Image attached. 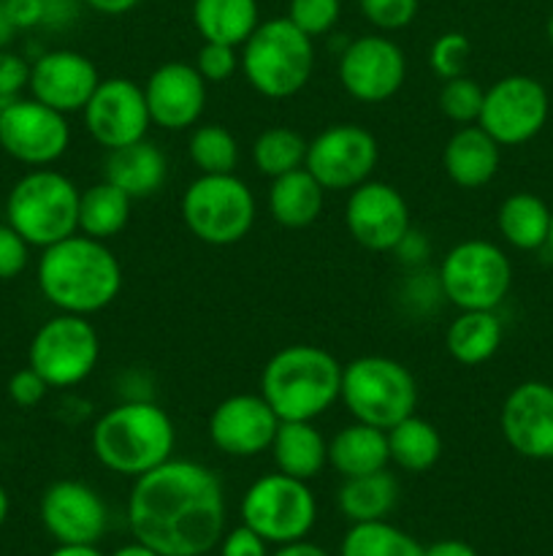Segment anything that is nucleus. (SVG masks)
Here are the masks:
<instances>
[{
	"instance_id": "nucleus-4",
	"label": "nucleus",
	"mask_w": 553,
	"mask_h": 556,
	"mask_svg": "<svg viewBox=\"0 0 553 556\" xmlns=\"http://www.w3.org/2000/svg\"><path fill=\"white\" fill-rule=\"evenodd\" d=\"M342 364L318 345H285L260 372V396L280 421H318L339 402Z\"/></svg>"
},
{
	"instance_id": "nucleus-46",
	"label": "nucleus",
	"mask_w": 553,
	"mask_h": 556,
	"mask_svg": "<svg viewBox=\"0 0 553 556\" xmlns=\"http://www.w3.org/2000/svg\"><path fill=\"white\" fill-rule=\"evenodd\" d=\"M3 3L16 30H33V27L43 25V16H47L43 0H3Z\"/></svg>"
},
{
	"instance_id": "nucleus-17",
	"label": "nucleus",
	"mask_w": 553,
	"mask_h": 556,
	"mask_svg": "<svg viewBox=\"0 0 553 556\" xmlns=\"http://www.w3.org/2000/svg\"><path fill=\"white\" fill-rule=\"evenodd\" d=\"M407 79V58L390 38L361 36L345 47L339 58V81L350 98L361 103H385Z\"/></svg>"
},
{
	"instance_id": "nucleus-29",
	"label": "nucleus",
	"mask_w": 553,
	"mask_h": 556,
	"mask_svg": "<svg viewBox=\"0 0 553 556\" xmlns=\"http://www.w3.org/2000/svg\"><path fill=\"white\" fill-rule=\"evenodd\" d=\"M193 25L204 41L242 47L260 25L258 0H193Z\"/></svg>"
},
{
	"instance_id": "nucleus-39",
	"label": "nucleus",
	"mask_w": 553,
	"mask_h": 556,
	"mask_svg": "<svg viewBox=\"0 0 553 556\" xmlns=\"http://www.w3.org/2000/svg\"><path fill=\"white\" fill-rule=\"evenodd\" d=\"M339 14L342 0H291L285 16L309 38H318L339 22Z\"/></svg>"
},
{
	"instance_id": "nucleus-7",
	"label": "nucleus",
	"mask_w": 553,
	"mask_h": 556,
	"mask_svg": "<svg viewBox=\"0 0 553 556\" xmlns=\"http://www.w3.org/2000/svg\"><path fill=\"white\" fill-rule=\"evenodd\" d=\"M342 405L356 421L390 429L417 407V386L410 369L390 356H358L342 367Z\"/></svg>"
},
{
	"instance_id": "nucleus-33",
	"label": "nucleus",
	"mask_w": 553,
	"mask_h": 556,
	"mask_svg": "<svg viewBox=\"0 0 553 556\" xmlns=\"http://www.w3.org/2000/svg\"><path fill=\"white\" fill-rule=\"evenodd\" d=\"M130 204L133 199L114 188L112 182H95L81 190L79 199V233L108 242L125 231L130 220Z\"/></svg>"
},
{
	"instance_id": "nucleus-52",
	"label": "nucleus",
	"mask_w": 553,
	"mask_h": 556,
	"mask_svg": "<svg viewBox=\"0 0 553 556\" xmlns=\"http://www.w3.org/2000/svg\"><path fill=\"white\" fill-rule=\"evenodd\" d=\"M16 27H14V22H11V16H9V11H5V3L3 0H0V49H9V43L14 41V36H16Z\"/></svg>"
},
{
	"instance_id": "nucleus-44",
	"label": "nucleus",
	"mask_w": 553,
	"mask_h": 556,
	"mask_svg": "<svg viewBox=\"0 0 553 556\" xmlns=\"http://www.w3.org/2000/svg\"><path fill=\"white\" fill-rule=\"evenodd\" d=\"M49 394V386L33 367L20 369L9 378V396L16 407H36L41 405L43 396Z\"/></svg>"
},
{
	"instance_id": "nucleus-8",
	"label": "nucleus",
	"mask_w": 553,
	"mask_h": 556,
	"mask_svg": "<svg viewBox=\"0 0 553 556\" xmlns=\"http://www.w3.org/2000/svg\"><path fill=\"white\" fill-rule=\"evenodd\" d=\"M179 212L198 242L231 248L255 226V195L236 174H201L184 188Z\"/></svg>"
},
{
	"instance_id": "nucleus-21",
	"label": "nucleus",
	"mask_w": 553,
	"mask_h": 556,
	"mask_svg": "<svg viewBox=\"0 0 553 556\" xmlns=\"http://www.w3.org/2000/svg\"><path fill=\"white\" fill-rule=\"evenodd\" d=\"M502 434L510 448L526 459H553V386L526 380L502 405Z\"/></svg>"
},
{
	"instance_id": "nucleus-35",
	"label": "nucleus",
	"mask_w": 553,
	"mask_h": 556,
	"mask_svg": "<svg viewBox=\"0 0 553 556\" xmlns=\"http://www.w3.org/2000/svg\"><path fill=\"white\" fill-rule=\"evenodd\" d=\"M307 144L309 141L298 130L287 128V125H274L255 139L253 163L263 177L276 179L304 166Z\"/></svg>"
},
{
	"instance_id": "nucleus-36",
	"label": "nucleus",
	"mask_w": 553,
	"mask_h": 556,
	"mask_svg": "<svg viewBox=\"0 0 553 556\" xmlns=\"http://www.w3.org/2000/svg\"><path fill=\"white\" fill-rule=\"evenodd\" d=\"M188 155L201 174H233L239 163V141L226 125H198L190 134Z\"/></svg>"
},
{
	"instance_id": "nucleus-27",
	"label": "nucleus",
	"mask_w": 553,
	"mask_h": 556,
	"mask_svg": "<svg viewBox=\"0 0 553 556\" xmlns=\"http://www.w3.org/2000/svg\"><path fill=\"white\" fill-rule=\"evenodd\" d=\"M502 320L497 309H459L445 331V348L450 358L464 367H480L488 358L497 356L502 345Z\"/></svg>"
},
{
	"instance_id": "nucleus-55",
	"label": "nucleus",
	"mask_w": 553,
	"mask_h": 556,
	"mask_svg": "<svg viewBox=\"0 0 553 556\" xmlns=\"http://www.w3.org/2000/svg\"><path fill=\"white\" fill-rule=\"evenodd\" d=\"M9 508H11L9 492H5L3 483H0V527H3L5 519H9Z\"/></svg>"
},
{
	"instance_id": "nucleus-14",
	"label": "nucleus",
	"mask_w": 553,
	"mask_h": 556,
	"mask_svg": "<svg viewBox=\"0 0 553 556\" xmlns=\"http://www.w3.org/2000/svg\"><path fill=\"white\" fill-rule=\"evenodd\" d=\"M548 123V92L537 79L524 74L493 81L483 98L477 125L499 147H518L535 139Z\"/></svg>"
},
{
	"instance_id": "nucleus-47",
	"label": "nucleus",
	"mask_w": 553,
	"mask_h": 556,
	"mask_svg": "<svg viewBox=\"0 0 553 556\" xmlns=\"http://www.w3.org/2000/svg\"><path fill=\"white\" fill-rule=\"evenodd\" d=\"M43 5H47V16H43L47 27H65L74 22L76 0H43Z\"/></svg>"
},
{
	"instance_id": "nucleus-41",
	"label": "nucleus",
	"mask_w": 553,
	"mask_h": 556,
	"mask_svg": "<svg viewBox=\"0 0 553 556\" xmlns=\"http://www.w3.org/2000/svg\"><path fill=\"white\" fill-rule=\"evenodd\" d=\"M239 65L242 63H239L236 47H228V43L204 41V47L198 49V58H195V68L204 76L206 85H222L236 74Z\"/></svg>"
},
{
	"instance_id": "nucleus-19",
	"label": "nucleus",
	"mask_w": 553,
	"mask_h": 556,
	"mask_svg": "<svg viewBox=\"0 0 553 556\" xmlns=\"http://www.w3.org/2000/svg\"><path fill=\"white\" fill-rule=\"evenodd\" d=\"M280 418L260 394L226 396L209 416V440L220 454L249 459L271 448Z\"/></svg>"
},
{
	"instance_id": "nucleus-25",
	"label": "nucleus",
	"mask_w": 553,
	"mask_h": 556,
	"mask_svg": "<svg viewBox=\"0 0 553 556\" xmlns=\"http://www.w3.org/2000/svg\"><path fill=\"white\" fill-rule=\"evenodd\" d=\"M269 451L276 470L307 483L329 465V440L314 421H280Z\"/></svg>"
},
{
	"instance_id": "nucleus-2",
	"label": "nucleus",
	"mask_w": 553,
	"mask_h": 556,
	"mask_svg": "<svg viewBox=\"0 0 553 556\" xmlns=\"http://www.w3.org/2000/svg\"><path fill=\"white\" fill-rule=\"evenodd\" d=\"M38 291L57 313H101L123 291V266L101 239L74 233L41 250L38 258Z\"/></svg>"
},
{
	"instance_id": "nucleus-3",
	"label": "nucleus",
	"mask_w": 553,
	"mask_h": 556,
	"mask_svg": "<svg viewBox=\"0 0 553 556\" xmlns=\"http://www.w3.org/2000/svg\"><path fill=\"white\" fill-rule=\"evenodd\" d=\"M92 456L114 476L139 478L173 456L177 429L152 400H125L92 424Z\"/></svg>"
},
{
	"instance_id": "nucleus-1",
	"label": "nucleus",
	"mask_w": 553,
	"mask_h": 556,
	"mask_svg": "<svg viewBox=\"0 0 553 556\" xmlns=\"http://www.w3.org/2000/svg\"><path fill=\"white\" fill-rule=\"evenodd\" d=\"M136 541L163 556H206L226 535V492L201 462L168 459L136 478L128 497Z\"/></svg>"
},
{
	"instance_id": "nucleus-28",
	"label": "nucleus",
	"mask_w": 553,
	"mask_h": 556,
	"mask_svg": "<svg viewBox=\"0 0 553 556\" xmlns=\"http://www.w3.org/2000/svg\"><path fill=\"white\" fill-rule=\"evenodd\" d=\"M325 204V190L307 168H296L291 174L271 179L269 185V212L282 228H307L320 217Z\"/></svg>"
},
{
	"instance_id": "nucleus-24",
	"label": "nucleus",
	"mask_w": 553,
	"mask_h": 556,
	"mask_svg": "<svg viewBox=\"0 0 553 556\" xmlns=\"http://www.w3.org/2000/svg\"><path fill=\"white\" fill-rule=\"evenodd\" d=\"M499 150L502 147L480 128L461 125L442 150V168L453 185L464 190H477L491 182L499 172Z\"/></svg>"
},
{
	"instance_id": "nucleus-15",
	"label": "nucleus",
	"mask_w": 553,
	"mask_h": 556,
	"mask_svg": "<svg viewBox=\"0 0 553 556\" xmlns=\"http://www.w3.org/2000/svg\"><path fill=\"white\" fill-rule=\"evenodd\" d=\"M81 114H85L87 134L103 150H119V147L146 139V130L152 125L144 87L125 76L101 79Z\"/></svg>"
},
{
	"instance_id": "nucleus-40",
	"label": "nucleus",
	"mask_w": 553,
	"mask_h": 556,
	"mask_svg": "<svg viewBox=\"0 0 553 556\" xmlns=\"http://www.w3.org/2000/svg\"><path fill=\"white\" fill-rule=\"evenodd\" d=\"M417 0H358V9L366 16L369 25L385 33L404 30L417 16Z\"/></svg>"
},
{
	"instance_id": "nucleus-13",
	"label": "nucleus",
	"mask_w": 553,
	"mask_h": 556,
	"mask_svg": "<svg viewBox=\"0 0 553 556\" xmlns=\"http://www.w3.org/2000/svg\"><path fill=\"white\" fill-rule=\"evenodd\" d=\"M68 114L36 101L16 98L0 109V150L30 168H47L68 152Z\"/></svg>"
},
{
	"instance_id": "nucleus-22",
	"label": "nucleus",
	"mask_w": 553,
	"mask_h": 556,
	"mask_svg": "<svg viewBox=\"0 0 553 556\" xmlns=\"http://www.w3.org/2000/svg\"><path fill=\"white\" fill-rule=\"evenodd\" d=\"M101 85L95 63L74 49H52L43 52L30 65V98L57 109L63 114L81 112Z\"/></svg>"
},
{
	"instance_id": "nucleus-12",
	"label": "nucleus",
	"mask_w": 553,
	"mask_h": 556,
	"mask_svg": "<svg viewBox=\"0 0 553 556\" xmlns=\"http://www.w3.org/2000/svg\"><path fill=\"white\" fill-rule=\"evenodd\" d=\"M380 144L363 125L336 123L307 144L304 168L323 185L325 193H342L372 179Z\"/></svg>"
},
{
	"instance_id": "nucleus-37",
	"label": "nucleus",
	"mask_w": 553,
	"mask_h": 556,
	"mask_svg": "<svg viewBox=\"0 0 553 556\" xmlns=\"http://www.w3.org/2000/svg\"><path fill=\"white\" fill-rule=\"evenodd\" d=\"M483 98H486V90L477 85L470 76H455V79L442 81V90H439V112L455 125H475L477 117H480Z\"/></svg>"
},
{
	"instance_id": "nucleus-30",
	"label": "nucleus",
	"mask_w": 553,
	"mask_h": 556,
	"mask_svg": "<svg viewBox=\"0 0 553 556\" xmlns=\"http://www.w3.org/2000/svg\"><path fill=\"white\" fill-rule=\"evenodd\" d=\"M399 500V483L388 470L369 472L358 478H342V486L336 492V505L342 516L352 525L363 521H385Z\"/></svg>"
},
{
	"instance_id": "nucleus-6",
	"label": "nucleus",
	"mask_w": 553,
	"mask_h": 556,
	"mask_svg": "<svg viewBox=\"0 0 553 556\" xmlns=\"http://www.w3.org/2000/svg\"><path fill=\"white\" fill-rule=\"evenodd\" d=\"M81 190L54 168H33L14 182L5 199V223L30 248H49L79 233Z\"/></svg>"
},
{
	"instance_id": "nucleus-10",
	"label": "nucleus",
	"mask_w": 553,
	"mask_h": 556,
	"mask_svg": "<svg viewBox=\"0 0 553 556\" xmlns=\"http://www.w3.org/2000/svg\"><path fill=\"white\" fill-rule=\"evenodd\" d=\"M437 280L455 309H497L513 286V264L493 242L466 239L445 255Z\"/></svg>"
},
{
	"instance_id": "nucleus-42",
	"label": "nucleus",
	"mask_w": 553,
	"mask_h": 556,
	"mask_svg": "<svg viewBox=\"0 0 553 556\" xmlns=\"http://www.w3.org/2000/svg\"><path fill=\"white\" fill-rule=\"evenodd\" d=\"M27 85H30V63L16 52L0 49V109L22 98Z\"/></svg>"
},
{
	"instance_id": "nucleus-48",
	"label": "nucleus",
	"mask_w": 553,
	"mask_h": 556,
	"mask_svg": "<svg viewBox=\"0 0 553 556\" xmlns=\"http://www.w3.org/2000/svg\"><path fill=\"white\" fill-rule=\"evenodd\" d=\"M396 253H399V258L404 261V264H421L423 255H428V244L421 233L410 228L407 237L399 242V248H396Z\"/></svg>"
},
{
	"instance_id": "nucleus-56",
	"label": "nucleus",
	"mask_w": 553,
	"mask_h": 556,
	"mask_svg": "<svg viewBox=\"0 0 553 556\" xmlns=\"http://www.w3.org/2000/svg\"><path fill=\"white\" fill-rule=\"evenodd\" d=\"M548 248H551V253H553V210H551V228H548Z\"/></svg>"
},
{
	"instance_id": "nucleus-34",
	"label": "nucleus",
	"mask_w": 553,
	"mask_h": 556,
	"mask_svg": "<svg viewBox=\"0 0 553 556\" xmlns=\"http://www.w3.org/2000/svg\"><path fill=\"white\" fill-rule=\"evenodd\" d=\"M339 556H423V546L388 521H363L342 538Z\"/></svg>"
},
{
	"instance_id": "nucleus-54",
	"label": "nucleus",
	"mask_w": 553,
	"mask_h": 556,
	"mask_svg": "<svg viewBox=\"0 0 553 556\" xmlns=\"http://www.w3.org/2000/svg\"><path fill=\"white\" fill-rule=\"evenodd\" d=\"M49 556H106L98 546H57Z\"/></svg>"
},
{
	"instance_id": "nucleus-38",
	"label": "nucleus",
	"mask_w": 553,
	"mask_h": 556,
	"mask_svg": "<svg viewBox=\"0 0 553 556\" xmlns=\"http://www.w3.org/2000/svg\"><path fill=\"white\" fill-rule=\"evenodd\" d=\"M472 58V43L464 33H442L437 41L428 49V65H432L434 74L442 81L455 79V76L466 74V65Z\"/></svg>"
},
{
	"instance_id": "nucleus-23",
	"label": "nucleus",
	"mask_w": 553,
	"mask_h": 556,
	"mask_svg": "<svg viewBox=\"0 0 553 556\" xmlns=\"http://www.w3.org/2000/svg\"><path fill=\"white\" fill-rule=\"evenodd\" d=\"M168 161L160 147L150 139L133 141L119 150H108L103 179L123 190L128 199H150L166 185Z\"/></svg>"
},
{
	"instance_id": "nucleus-45",
	"label": "nucleus",
	"mask_w": 553,
	"mask_h": 556,
	"mask_svg": "<svg viewBox=\"0 0 553 556\" xmlns=\"http://www.w3.org/2000/svg\"><path fill=\"white\" fill-rule=\"evenodd\" d=\"M269 543L249 530L247 525H239L236 530L226 532L220 538V556H269Z\"/></svg>"
},
{
	"instance_id": "nucleus-18",
	"label": "nucleus",
	"mask_w": 553,
	"mask_h": 556,
	"mask_svg": "<svg viewBox=\"0 0 553 556\" xmlns=\"http://www.w3.org/2000/svg\"><path fill=\"white\" fill-rule=\"evenodd\" d=\"M38 514L57 546H98L108 530L106 503L85 481H54L43 492Z\"/></svg>"
},
{
	"instance_id": "nucleus-49",
	"label": "nucleus",
	"mask_w": 553,
	"mask_h": 556,
	"mask_svg": "<svg viewBox=\"0 0 553 556\" xmlns=\"http://www.w3.org/2000/svg\"><path fill=\"white\" fill-rule=\"evenodd\" d=\"M423 556H477V552L470 543L448 538V541H437L432 543V546H423Z\"/></svg>"
},
{
	"instance_id": "nucleus-50",
	"label": "nucleus",
	"mask_w": 553,
	"mask_h": 556,
	"mask_svg": "<svg viewBox=\"0 0 553 556\" xmlns=\"http://www.w3.org/2000/svg\"><path fill=\"white\" fill-rule=\"evenodd\" d=\"M92 11L98 14H106V16H119V14H128L133 11L141 0H85Z\"/></svg>"
},
{
	"instance_id": "nucleus-31",
	"label": "nucleus",
	"mask_w": 553,
	"mask_h": 556,
	"mask_svg": "<svg viewBox=\"0 0 553 556\" xmlns=\"http://www.w3.org/2000/svg\"><path fill=\"white\" fill-rule=\"evenodd\" d=\"M388 434V454L390 465L404 472H428L442 456V434L432 421L421 416H407L390 429Z\"/></svg>"
},
{
	"instance_id": "nucleus-5",
	"label": "nucleus",
	"mask_w": 553,
	"mask_h": 556,
	"mask_svg": "<svg viewBox=\"0 0 553 556\" xmlns=\"http://www.w3.org/2000/svg\"><path fill=\"white\" fill-rule=\"evenodd\" d=\"M239 68L258 96L285 101L301 92L314 71V43L287 16L260 22L242 43Z\"/></svg>"
},
{
	"instance_id": "nucleus-51",
	"label": "nucleus",
	"mask_w": 553,
	"mask_h": 556,
	"mask_svg": "<svg viewBox=\"0 0 553 556\" xmlns=\"http://www.w3.org/2000/svg\"><path fill=\"white\" fill-rule=\"evenodd\" d=\"M269 556H331L325 548L314 546V543H309L307 538L304 541H296V543H287V546H276L274 554Z\"/></svg>"
},
{
	"instance_id": "nucleus-16",
	"label": "nucleus",
	"mask_w": 553,
	"mask_h": 556,
	"mask_svg": "<svg viewBox=\"0 0 553 556\" xmlns=\"http://www.w3.org/2000/svg\"><path fill=\"white\" fill-rule=\"evenodd\" d=\"M345 226L350 237L372 253H390L410 231V206L399 188L366 179L350 190L345 204Z\"/></svg>"
},
{
	"instance_id": "nucleus-26",
	"label": "nucleus",
	"mask_w": 553,
	"mask_h": 556,
	"mask_svg": "<svg viewBox=\"0 0 553 556\" xmlns=\"http://www.w3.org/2000/svg\"><path fill=\"white\" fill-rule=\"evenodd\" d=\"M388 434L385 429L352 421L329 440V467L342 478L369 476V472L388 470Z\"/></svg>"
},
{
	"instance_id": "nucleus-11",
	"label": "nucleus",
	"mask_w": 553,
	"mask_h": 556,
	"mask_svg": "<svg viewBox=\"0 0 553 556\" xmlns=\"http://www.w3.org/2000/svg\"><path fill=\"white\" fill-rule=\"evenodd\" d=\"M101 358V337L85 315L57 313L33 334L27 367L36 369L49 389H74L85 383Z\"/></svg>"
},
{
	"instance_id": "nucleus-9",
	"label": "nucleus",
	"mask_w": 553,
	"mask_h": 556,
	"mask_svg": "<svg viewBox=\"0 0 553 556\" xmlns=\"http://www.w3.org/2000/svg\"><path fill=\"white\" fill-rule=\"evenodd\" d=\"M239 514H242V525L258 532L266 543L287 546V543L304 541L312 532L318 521V500L307 481L276 470L249 483Z\"/></svg>"
},
{
	"instance_id": "nucleus-20",
	"label": "nucleus",
	"mask_w": 553,
	"mask_h": 556,
	"mask_svg": "<svg viewBox=\"0 0 553 556\" xmlns=\"http://www.w3.org/2000/svg\"><path fill=\"white\" fill-rule=\"evenodd\" d=\"M206 81L198 68L182 60L157 65L144 85L146 109L152 125L163 130H188L201 119L206 109Z\"/></svg>"
},
{
	"instance_id": "nucleus-53",
	"label": "nucleus",
	"mask_w": 553,
	"mask_h": 556,
	"mask_svg": "<svg viewBox=\"0 0 553 556\" xmlns=\"http://www.w3.org/2000/svg\"><path fill=\"white\" fill-rule=\"evenodd\" d=\"M108 556H163V554H157L155 548H150L146 543L133 541V543H128V546H119L117 552L108 554Z\"/></svg>"
},
{
	"instance_id": "nucleus-57",
	"label": "nucleus",
	"mask_w": 553,
	"mask_h": 556,
	"mask_svg": "<svg viewBox=\"0 0 553 556\" xmlns=\"http://www.w3.org/2000/svg\"><path fill=\"white\" fill-rule=\"evenodd\" d=\"M548 41L553 43V14L548 16Z\"/></svg>"
},
{
	"instance_id": "nucleus-43",
	"label": "nucleus",
	"mask_w": 553,
	"mask_h": 556,
	"mask_svg": "<svg viewBox=\"0 0 553 556\" xmlns=\"http://www.w3.org/2000/svg\"><path fill=\"white\" fill-rule=\"evenodd\" d=\"M27 264H30V244L9 223H0V280H16Z\"/></svg>"
},
{
	"instance_id": "nucleus-32",
	"label": "nucleus",
	"mask_w": 553,
	"mask_h": 556,
	"mask_svg": "<svg viewBox=\"0 0 553 556\" xmlns=\"http://www.w3.org/2000/svg\"><path fill=\"white\" fill-rule=\"evenodd\" d=\"M497 226L504 242L515 250H540L548 242L551 210L535 193H513L497 212Z\"/></svg>"
}]
</instances>
